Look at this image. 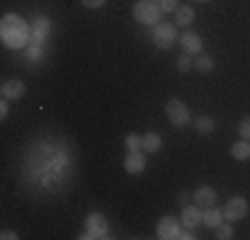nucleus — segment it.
I'll return each mask as SVG.
<instances>
[{
  "label": "nucleus",
  "instance_id": "obj_1",
  "mask_svg": "<svg viewBox=\"0 0 250 240\" xmlns=\"http://www.w3.org/2000/svg\"><path fill=\"white\" fill-rule=\"evenodd\" d=\"M0 38L8 48H24L29 43V29L21 16L16 14H5L0 22Z\"/></svg>",
  "mask_w": 250,
  "mask_h": 240
},
{
  "label": "nucleus",
  "instance_id": "obj_2",
  "mask_svg": "<svg viewBox=\"0 0 250 240\" xmlns=\"http://www.w3.org/2000/svg\"><path fill=\"white\" fill-rule=\"evenodd\" d=\"M160 5L149 3V0H141V3L133 5V19L141 22V24H157L160 22Z\"/></svg>",
  "mask_w": 250,
  "mask_h": 240
},
{
  "label": "nucleus",
  "instance_id": "obj_3",
  "mask_svg": "<svg viewBox=\"0 0 250 240\" xmlns=\"http://www.w3.org/2000/svg\"><path fill=\"white\" fill-rule=\"evenodd\" d=\"M165 115H168V120L173 125H187L189 123V107L181 99H170L165 104Z\"/></svg>",
  "mask_w": 250,
  "mask_h": 240
},
{
  "label": "nucleus",
  "instance_id": "obj_4",
  "mask_svg": "<svg viewBox=\"0 0 250 240\" xmlns=\"http://www.w3.org/2000/svg\"><path fill=\"white\" fill-rule=\"evenodd\" d=\"M173 43H176V24H154V46L168 51Z\"/></svg>",
  "mask_w": 250,
  "mask_h": 240
},
{
  "label": "nucleus",
  "instance_id": "obj_5",
  "mask_svg": "<svg viewBox=\"0 0 250 240\" xmlns=\"http://www.w3.org/2000/svg\"><path fill=\"white\" fill-rule=\"evenodd\" d=\"M248 214V200L245 197H229L224 206V219L226 221H240Z\"/></svg>",
  "mask_w": 250,
  "mask_h": 240
},
{
  "label": "nucleus",
  "instance_id": "obj_6",
  "mask_svg": "<svg viewBox=\"0 0 250 240\" xmlns=\"http://www.w3.org/2000/svg\"><path fill=\"white\" fill-rule=\"evenodd\" d=\"M51 35V22L45 19V16H38L32 24V32H29V43H45V38Z\"/></svg>",
  "mask_w": 250,
  "mask_h": 240
},
{
  "label": "nucleus",
  "instance_id": "obj_7",
  "mask_svg": "<svg viewBox=\"0 0 250 240\" xmlns=\"http://www.w3.org/2000/svg\"><path fill=\"white\" fill-rule=\"evenodd\" d=\"M85 224H88V230L83 238H106V221L101 214H91Z\"/></svg>",
  "mask_w": 250,
  "mask_h": 240
},
{
  "label": "nucleus",
  "instance_id": "obj_8",
  "mask_svg": "<svg viewBox=\"0 0 250 240\" xmlns=\"http://www.w3.org/2000/svg\"><path fill=\"white\" fill-rule=\"evenodd\" d=\"M202 211H205V208H200V206H184V211H181V221H184V227L194 230L197 224H202Z\"/></svg>",
  "mask_w": 250,
  "mask_h": 240
},
{
  "label": "nucleus",
  "instance_id": "obj_9",
  "mask_svg": "<svg viewBox=\"0 0 250 240\" xmlns=\"http://www.w3.org/2000/svg\"><path fill=\"white\" fill-rule=\"evenodd\" d=\"M178 232V221L173 219V216H165V219H160L157 224V238L160 240H173Z\"/></svg>",
  "mask_w": 250,
  "mask_h": 240
},
{
  "label": "nucleus",
  "instance_id": "obj_10",
  "mask_svg": "<svg viewBox=\"0 0 250 240\" xmlns=\"http://www.w3.org/2000/svg\"><path fill=\"white\" fill-rule=\"evenodd\" d=\"M144 168H146V160H144V155H141L139 149L125 155V171L128 173H141Z\"/></svg>",
  "mask_w": 250,
  "mask_h": 240
},
{
  "label": "nucleus",
  "instance_id": "obj_11",
  "mask_svg": "<svg viewBox=\"0 0 250 240\" xmlns=\"http://www.w3.org/2000/svg\"><path fill=\"white\" fill-rule=\"evenodd\" d=\"M194 203H197L200 208L216 206V190H213V187H200L197 192H194Z\"/></svg>",
  "mask_w": 250,
  "mask_h": 240
},
{
  "label": "nucleus",
  "instance_id": "obj_12",
  "mask_svg": "<svg viewBox=\"0 0 250 240\" xmlns=\"http://www.w3.org/2000/svg\"><path fill=\"white\" fill-rule=\"evenodd\" d=\"M3 99H21L24 96V83L21 80H8V83H3Z\"/></svg>",
  "mask_w": 250,
  "mask_h": 240
},
{
  "label": "nucleus",
  "instance_id": "obj_13",
  "mask_svg": "<svg viewBox=\"0 0 250 240\" xmlns=\"http://www.w3.org/2000/svg\"><path fill=\"white\" fill-rule=\"evenodd\" d=\"M181 46H184V53H200L202 51V38L197 32H187L181 38Z\"/></svg>",
  "mask_w": 250,
  "mask_h": 240
},
{
  "label": "nucleus",
  "instance_id": "obj_14",
  "mask_svg": "<svg viewBox=\"0 0 250 240\" xmlns=\"http://www.w3.org/2000/svg\"><path fill=\"white\" fill-rule=\"evenodd\" d=\"M202 221H205L208 227H218V224L224 221V211H218L216 206L205 208V211H202Z\"/></svg>",
  "mask_w": 250,
  "mask_h": 240
},
{
  "label": "nucleus",
  "instance_id": "obj_15",
  "mask_svg": "<svg viewBox=\"0 0 250 240\" xmlns=\"http://www.w3.org/2000/svg\"><path fill=\"white\" fill-rule=\"evenodd\" d=\"M192 19H194V11L192 8H176V24H181V27H189L192 24Z\"/></svg>",
  "mask_w": 250,
  "mask_h": 240
},
{
  "label": "nucleus",
  "instance_id": "obj_16",
  "mask_svg": "<svg viewBox=\"0 0 250 240\" xmlns=\"http://www.w3.org/2000/svg\"><path fill=\"white\" fill-rule=\"evenodd\" d=\"M231 155H234L237 160H248L250 158V144H248V139L237 142L234 147H231Z\"/></svg>",
  "mask_w": 250,
  "mask_h": 240
},
{
  "label": "nucleus",
  "instance_id": "obj_17",
  "mask_svg": "<svg viewBox=\"0 0 250 240\" xmlns=\"http://www.w3.org/2000/svg\"><path fill=\"white\" fill-rule=\"evenodd\" d=\"M160 147H163L160 134H146V136H144V152H157Z\"/></svg>",
  "mask_w": 250,
  "mask_h": 240
},
{
  "label": "nucleus",
  "instance_id": "obj_18",
  "mask_svg": "<svg viewBox=\"0 0 250 240\" xmlns=\"http://www.w3.org/2000/svg\"><path fill=\"white\" fill-rule=\"evenodd\" d=\"M40 56H43V46H40V43H29L27 53H24V62H38Z\"/></svg>",
  "mask_w": 250,
  "mask_h": 240
},
{
  "label": "nucleus",
  "instance_id": "obj_19",
  "mask_svg": "<svg viewBox=\"0 0 250 240\" xmlns=\"http://www.w3.org/2000/svg\"><path fill=\"white\" fill-rule=\"evenodd\" d=\"M194 125H197L200 134H213V128H216V120H213V118H197V123H194Z\"/></svg>",
  "mask_w": 250,
  "mask_h": 240
},
{
  "label": "nucleus",
  "instance_id": "obj_20",
  "mask_svg": "<svg viewBox=\"0 0 250 240\" xmlns=\"http://www.w3.org/2000/svg\"><path fill=\"white\" fill-rule=\"evenodd\" d=\"M125 147H128L130 152H136V149H144V136H136V134H130L128 139H125Z\"/></svg>",
  "mask_w": 250,
  "mask_h": 240
},
{
  "label": "nucleus",
  "instance_id": "obj_21",
  "mask_svg": "<svg viewBox=\"0 0 250 240\" xmlns=\"http://www.w3.org/2000/svg\"><path fill=\"white\" fill-rule=\"evenodd\" d=\"M194 67H197L200 72H205V75H208V72H210L213 67H216V62H213L210 56H200L197 62H194Z\"/></svg>",
  "mask_w": 250,
  "mask_h": 240
},
{
  "label": "nucleus",
  "instance_id": "obj_22",
  "mask_svg": "<svg viewBox=\"0 0 250 240\" xmlns=\"http://www.w3.org/2000/svg\"><path fill=\"white\" fill-rule=\"evenodd\" d=\"M216 232H218V238H221V240H231V238H234V230H231V224H224V221L216 227Z\"/></svg>",
  "mask_w": 250,
  "mask_h": 240
},
{
  "label": "nucleus",
  "instance_id": "obj_23",
  "mask_svg": "<svg viewBox=\"0 0 250 240\" xmlns=\"http://www.w3.org/2000/svg\"><path fill=\"white\" fill-rule=\"evenodd\" d=\"M192 67H194V62H192V59H189V53H184V56H181V59H178V62H176V70H178V72H189Z\"/></svg>",
  "mask_w": 250,
  "mask_h": 240
},
{
  "label": "nucleus",
  "instance_id": "obj_24",
  "mask_svg": "<svg viewBox=\"0 0 250 240\" xmlns=\"http://www.w3.org/2000/svg\"><path fill=\"white\" fill-rule=\"evenodd\" d=\"M240 136L250 142V118H242L240 120Z\"/></svg>",
  "mask_w": 250,
  "mask_h": 240
},
{
  "label": "nucleus",
  "instance_id": "obj_25",
  "mask_svg": "<svg viewBox=\"0 0 250 240\" xmlns=\"http://www.w3.org/2000/svg\"><path fill=\"white\" fill-rule=\"evenodd\" d=\"M176 8H178L176 0H163V3H160V11H165V14H168V11H176Z\"/></svg>",
  "mask_w": 250,
  "mask_h": 240
},
{
  "label": "nucleus",
  "instance_id": "obj_26",
  "mask_svg": "<svg viewBox=\"0 0 250 240\" xmlns=\"http://www.w3.org/2000/svg\"><path fill=\"white\" fill-rule=\"evenodd\" d=\"M83 5H85V8H101L104 0H83Z\"/></svg>",
  "mask_w": 250,
  "mask_h": 240
},
{
  "label": "nucleus",
  "instance_id": "obj_27",
  "mask_svg": "<svg viewBox=\"0 0 250 240\" xmlns=\"http://www.w3.org/2000/svg\"><path fill=\"white\" fill-rule=\"evenodd\" d=\"M178 203H181V206H189V192H181V195H178Z\"/></svg>",
  "mask_w": 250,
  "mask_h": 240
},
{
  "label": "nucleus",
  "instance_id": "obj_28",
  "mask_svg": "<svg viewBox=\"0 0 250 240\" xmlns=\"http://www.w3.org/2000/svg\"><path fill=\"white\" fill-rule=\"evenodd\" d=\"M5 115H8V99H5L3 104H0V118H5Z\"/></svg>",
  "mask_w": 250,
  "mask_h": 240
},
{
  "label": "nucleus",
  "instance_id": "obj_29",
  "mask_svg": "<svg viewBox=\"0 0 250 240\" xmlns=\"http://www.w3.org/2000/svg\"><path fill=\"white\" fill-rule=\"evenodd\" d=\"M197 3H208V0H197Z\"/></svg>",
  "mask_w": 250,
  "mask_h": 240
}]
</instances>
